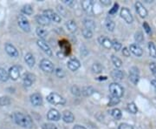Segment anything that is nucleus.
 <instances>
[{"label": "nucleus", "mask_w": 156, "mask_h": 129, "mask_svg": "<svg viewBox=\"0 0 156 129\" xmlns=\"http://www.w3.org/2000/svg\"><path fill=\"white\" fill-rule=\"evenodd\" d=\"M13 120L20 127L22 128H30L32 126V120H31V117L28 115H25L22 113H14L13 115Z\"/></svg>", "instance_id": "nucleus-1"}, {"label": "nucleus", "mask_w": 156, "mask_h": 129, "mask_svg": "<svg viewBox=\"0 0 156 129\" xmlns=\"http://www.w3.org/2000/svg\"><path fill=\"white\" fill-rule=\"evenodd\" d=\"M47 100L52 105H61V106H62L66 103V99L57 93L50 94L47 96Z\"/></svg>", "instance_id": "nucleus-2"}, {"label": "nucleus", "mask_w": 156, "mask_h": 129, "mask_svg": "<svg viewBox=\"0 0 156 129\" xmlns=\"http://www.w3.org/2000/svg\"><path fill=\"white\" fill-rule=\"evenodd\" d=\"M109 91L110 94H112V96L116 97V98H122L124 94V90L122 88V86L121 85H119L118 83H112L109 85Z\"/></svg>", "instance_id": "nucleus-3"}, {"label": "nucleus", "mask_w": 156, "mask_h": 129, "mask_svg": "<svg viewBox=\"0 0 156 129\" xmlns=\"http://www.w3.org/2000/svg\"><path fill=\"white\" fill-rule=\"evenodd\" d=\"M17 24L19 27L25 32H29L31 31V25L29 20L26 18V17L23 14L18 15L17 17Z\"/></svg>", "instance_id": "nucleus-4"}, {"label": "nucleus", "mask_w": 156, "mask_h": 129, "mask_svg": "<svg viewBox=\"0 0 156 129\" xmlns=\"http://www.w3.org/2000/svg\"><path fill=\"white\" fill-rule=\"evenodd\" d=\"M40 68L43 72H49V73H51V72H53L55 71L54 64L48 59H43V60H41V62H40Z\"/></svg>", "instance_id": "nucleus-5"}, {"label": "nucleus", "mask_w": 156, "mask_h": 129, "mask_svg": "<svg viewBox=\"0 0 156 129\" xmlns=\"http://www.w3.org/2000/svg\"><path fill=\"white\" fill-rule=\"evenodd\" d=\"M129 80L134 84L137 85L140 80V72L136 66H133L129 70Z\"/></svg>", "instance_id": "nucleus-6"}, {"label": "nucleus", "mask_w": 156, "mask_h": 129, "mask_svg": "<svg viewBox=\"0 0 156 129\" xmlns=\"http://www.w3.org/2000/svg\"><path fill=\"white\" fill-rule=\"evenodd\" d=\"M4 50L7 52V54L12 58H17L19 56V52L17 49L10 43H6L4 45Z\"/></svg>", "instance_id": "nucleus-7"}, {"label": "nucleus", "mask_w": 156, "mask_h": 129, "mask_svg": "<svg viewBox=\"0 0 156 129\" xmlns=\"http://www.w3.org/2000/svg\"><path fill=\"white\" fill-rule=\"evenodd\" d=\"M8 74H9V79H10L12 80H17L20 77V68H19V66L12 65L9 69Z\"/></svg>", "instance_id": "nucleus-8"}, {"label": "nucleus", "mask_w": 156, "mask_h": 129, "mask_svg": "<svg viewBox=\"0 0 156 129\" xmlns=\"http://www.w3.org/2000/svg\"><path fill=\"white\" fill-rule=\"evenodd\" d=\"M43 15H45L50 21H54L56 23H60L61 20H62L61 17L57 13L54 12V11L50 10V9L49 10H45L43 11Z\"/></svg>", "instance_id": "nucleus-9"}, {"label": "nucleus", "mask_w": 156, "mask_h": 129, "mask_svg": "<svg viewBox=\"0 0 156 129\" xmlns=\"http://www.w3.org/2000/svg\"><path fill=\"white\" fill-rule=\"evenodd\" d=\"M36 44H37V45L48 55V56H52V50H51V48L50 47V45L44 41V40H43V39H38L37 41H36Z\"/></svg>", "instance_id": "nucleus-10"}, {"label": "nucleus", "mask_w": 156, "mask_h": 129, "mask_svg": "<svg viewBox=\"0 0 156 129\" xmlns=\"http://www.w3.org/2000/svg\"><path fill=\"white\" fill-rule=\"evenodd\" d=\"M121 17L124 19L127 24H131L134 21L133 15L131 14L130 11L127 8H126V7H123L122 9V11H121Z\"/></svg>", "instance_id": "nucleus-11"}, {"label": "nucleus", "mask_w": 156, "mask_h": 129, "mask_svg": "<svg viewBox=\"0 0 156 129\" xmlns=\"http://www.w3.org/2000/svg\"><path fill=\"white\" fill-rule=\"evenodd\" d=\"M47 118L49 120H51V121H58L61 118V114L57 109L52 108L48 112Z\"/></svg>", "instance_id": "nucleus-12"}, {"label": "nucleus", "mask_w": 156, "mask_h": 129, "mask_svg": "<svg viewBox=\"0 0 156 129\" xmlns=\"http://www.w3.org/2000/svg\"><path fill=\"white\" fill-rule=\"evenodd\" d=\"M68 68L72 71V72H75L76 70H78L81 66V63L80 61L76 59V58H70L69 60L68 61Z\"/></svg>", "instance_id": "nucleus-13"}, {"label": "nucleus", "mask_w": 156, "mask_h": 129, "mask_svg": "<svg viewBox=\"0 0 156 129\" xmlns=\"http://www.w3.org/2000/svg\"><path fill=\"white\" fill-rule=\"evenodd\" d=\"M31 102L34 106H40L43 104L42 95L38 93L33 94L31 95Z\"/></svg>", "instance_id": "nucleus-14"}, {"label": "nucleus", "mask_w": 156, "mask_h": 129, "mask_svg": "<svg viewBox=\"0 0 156 129\" xmlns=\"http://www.w3.org/2000/svg\"><path fill=\"white\" fill-rule=\"evenodd\" d=\"M135 10H136L137 13L140 15L141 18H146L148 16V11L141 2H136L135 3Z\"/></svg>", "instance_id": "nucleus-15"}, {"label": "nucleus", "mask_w": 156, "mask_h": 129, "mask_svg": "<svg viewBox=\"0 0 156 129\" xmlns=\"http://www.w3.org/2000/svg\"><path fill=\"white\" fill-rule=\"evenodd\" d=\"M129 51L133 54H134L135 56H137V57H141L143 54V50H142V48L138 44H132V45H130Z\"/></svg>", "instance_id": "nucleus-16"}, {"label": "nucleus", "mask_w": 156, "mask_h": 129, "mask_svg": "<svg viewBox=\"0 0 156 129\" xmlns=\"http://www.w3.org/2000/svg\"><path fill=\"white\" fill-rule=\"evenodd\" d=\"M35 80H36V76L30 72L24 74V79H23V82L25 86H31V85L35 82Z\"/></svg>", "instance_id": "nucleus-17"}, {"label": "nucleus", "mask_w": 156, "mask_h": 129, "mask_svg": "<svg viewBox=\"0 0 156 129\" xmlns=\"http://www.w3.org/2000/svg\"><path fill=\"white\" fill-rule=\"evenodd\" d=\"M82 7L88 14L93 13V3H92V1H90V0L83 1L82 2Z\"/></svg>", "instance_id": "nucleus-18"}, {"label": "nucleus", "mask_w": 156, "mask_h": 129, "mask_svg": "<svg viewBox=\"0 0 156 129\" xmlns=\"http://www.w3.org/2000/svg\"><path fill=\"white\" fill-rule=\"evenodd\" d=\"M36 22L39 25L43 26H48V25L50 24V20L45 15H43V14H38V15H36Z\"/></svg>", "instance_id": "nucleus-19"}, {"label": "nucleus", "mask_w": 156, "mask_h": 129, "mask_svg": "<svg viewBox=\"0 0 156 129\" xmlns=\"http://www.w3.org/2000/svg\"><path fill=\"white\" fill-rule=\"evenodd\" d=\"M111 77L116 81H121L124 79V72L119 69H115L111 72Z\"/></svg>", "instance_id": "nucleus-20"}, {"label": "nucleus", "mask_w": 156, "mask_h": 129, "mask_svg": "<svg viewBox=\"0 0 156 129\" xmlns=\"http://www.w3.org/2000/svg\"><path fill=\"white\" fill-rule=\"evenodd\" d=\"M98 42L107 49H110L112 47V41L104 36H100L98 38Z\"/></svg>", "instance_id": "nucleus-21"}, {"label": "nucleus", "mask_w": 156, "mask_h": 129, "mask_svg": "<svg viewBox=\"0 0 156 129\" xmlns=\"http://www.w3.org/2000/svg\"><path fill=\"white\" fill-rule=\"evenodd\" d=\"M62 120L66 123H72L75 120V116L70 111H64L62 113Z\"/></svg>", "instance_id": "nucleus-22"}, {"label": "nucleus", "mask_w": 156, "mask_h": 129, "mask_svg": "<svg viewBox=\"0 0 156 129\" xmlns=\"http://www.w3.org/2000/svg\"><path fill=\"white\" fill-rule=\"evenodd\" d=\"M24 61L26 62V64H28L30 67H33L35 65V63H36V60L33 56V54L31 53V52H28L25 54L24 56Z\"/></svg>", "instance_id": "nucleus-23"}, {"label": "nucleus", "mask_w": 156, "mask_h": 129, "mask_svg": "<svg viewBox=\"0 0 156 129\" xmlns=\"http://www.w3.org/2000/svg\"><path fill=\"white\" fill-rule=\"evenodd\" d=\"M94 93V89L92 86H83L81 89V94L85 97L91 96Z\"/></svg>", "instance_id": "nucleus-24"}, {"label": "nucleus", "mask_w": 156, "mask_h": 129, "mask_svg": "<svg viewBox=\"0 0 156 129\" xmlns=\"http://www.w3.org/2000/svg\"><path fill=\"white\" fill-rule=\"evenodd\" d=\"M83 26H84V28H86V29H88L90 31H93L94 29L95 28V23H94V21L92 20V19H90V18L84 19Z\"/></svg>", "instance_id": "nucleus-25"}, {"label": "nucleus", "mask_w": 156, "mask_h": 129, "mask_svg": "<svg viewBox=\"0 0 156 129\" xmlns=\"http://www.w3.org/2000/svg\"><path fill=\"white\" fill-rule=\"evenodd\" d=\"M66 27L70 32H75L77 30V25L74 20H69L66 22Z\"/></svg>", "instance_id": "nucleus-26"}, {"label": "nucleus", "mask_w": 156, "mask_h": 129, "mask_svg": "<svg viewBox=\"0 0 156 129\" xmlns=\"http://www.w3.org/2000/svg\"><path fill=\"white\" fill-rule=\"evenodd\" d=\"M105 26H106V29L108 32H113L115 30V22L112 19L107 18L106 22H105Z\"/></svg>", "instance_id": "nucleus-27"}, {"label": "nucleus", "mask_w": 156, "mask_h": 129, "mask_svg": "<svg viewBox=\"0 0 156 129\" xmlns=\"http://www.w3.org/2000/svg\"><path fill=\"white\" fill-rule=\"evenodd\" d=\"M60 46H61V49H62V52L65 54V55H68L69 52H70V47H69V45L65 41H61L60 42Z\"/></svg>", "instance_id": "nucleus-28"}, {"label": "nucleus", "mask_w": 156, "mask_h": 129, "mask_svg": "<svg viewBox=\"0 0 156 129\" xmlns=\"http://www.w3.org/2000/svg\"><path fill=\"white\" fill-rule=\"evenodd\" d=\"M9 79V74L8 71H6L4 68L0 67V81L6 82Z\"/></svg>", "instance_id": "nucleus-29"}, {"label": "nucleus", "mask_w": 156, "mask_h": 129, "mask_svg": "<svg viewBox=\"0 0 156 129\" xmlns=\"http://www.w3.org/2000/svg\"><path fill=\"white\" fill-rule=\"evenodd\" d=\"M111 115L113 116V118L116 120H119L122 119V111L119 109V108H115L112 110L111 112Z\"/></svg>", "instance_id": "nucleus-30"}, {"label": "nucleus", "mask_w": 156, "mask_h": 129, "mask_svg": "<svg viewBox=\"0 0 156 129\" xmlns=\"http://www.w3.org/2000/svg\"><path fill=\"white\" fill-rule=\"evenodd\" d=\"M36 32L37 36L40 37V39H43V40L46 38V36L48 34L47 31L44 28H43V27H37L36 30Z\"/></svg>", "instance_id": "nucleus-31"}, {"label": "nucleus", "mask_w": 156, "mask_h": 129, "mask_svg": "<svg viewBox=\"0 0 156 129\" xmlns=\"http://www.w3.org/2000/svg\"><path fill=\"white\" fill-rule=\"evenodd\" d=\"M148 50H149V55L152 58L156 59V46L153 42L148 43Z\"/></svg>", "instance_id": "nucleus-32"}, {"label": "nucleus", "mask_w": 156, "mask_h": 129, "mask_svg": "<svg viewBox=\"0 0 156 129\" xmlns=\"http://www.w3.org/2000/svg\"><path fill=\"white\" fill-rule=\"evenodd\" d=\"M11 103V100L9 97L2 96L0 97V106H7Z\"/></svg>", "instance_id": "nucleus-33"}, {"label": "nucleus", "mask_w": 156, "mask_h": 129, "mask_svg": "<svg viewBox=\"0 0 156 129\" xmlns=\"http://www.w3.org/2000/svg\"><path fill=\"white\" fill-rule=\"evenodd\" d=\"M22 12L25 15H31L33 13V8L31 4H25L22 8Z\"/></svg>", "instance_id": "nucleus-34"}, {"label": "nucleus", "mask_w": 156, "mask_h": 129, "mask_svg": "<svg viewBox=\"0 0 156 129\" xmlns=\"http://www.w3.org/2000/svg\"><path fill=\"white\" fill-rule=\"evenodd\" d=\"M111 60H112L113 64H114V65H115L116 68L121 67L122 64V60H121L118 57H116V56H115V55H112V56H111Z\"/></svg>", "instance_id": "nucleus-35"}, {"label": "nucleus", "mask_w": 156, "mask_h": 129, "mask_svg": "<svg viewBox=\"0 0 156 129\" xmlns=\"http://www.w3.org/2000/svg\"><path fill=\"white\" fill-rule=\"evenodd\" d=\"M127 109H128V111H129L131 113H133V114H135V113H137V112H138V108H137L136 105H135L134 102H131V103L127 104Z\"/></svg>", "instance_id": "nucleus-36"}, {"label": "nucleus", "mask_w": 156, "mask_h": 129, "mask_svg": "<svg viewBox=\"0 0 156 129\" xmlns=\"http://www.w3.org/2000/svg\"><path fill=\"white\" fill-rule=\"evenodd\" d=\"M102 69H103L102 65L101 64H99V63H94L92 65V71H93V72L96 73V74L101 73L102 72Z\"/></svg>", "instance_id": "nucleus-37"}, {"label": "nucleus", "mask_w": 156, "mask_h": 129, "mask_svg": "<svg viewBox=\"0 0 156 129\" xmlns=\"http://www.w3.org/2000/svg\"><path fill=\"white\" fill-rule=\"evenodd\" d=\"M134 39L137 43L141 44L143 42V39H144V37H143V34L141 32H137L134 35Z\"/></svg>", "instance_id": "nucleus-38"}, {"label": "nucleus", "mask_w": 156, "mask_h": 129, "mask_svg": "<svg viewBox=\"0 0 156 129\" xmlns=\"http://www.w3.org/2000/svg\"><path fill=\"white\" fill-rule=\"evenodd\" d=\"M82 33H83V36L85 38H91L92 36H93V32L92 31H90L86 28H83L82 30Z\"/></svg>", "instance_id": "nucleus-39"}, {"label": "nucleus", "mask_w": 156, "mask_h": 129, "mask_svg": "<svg viewBox=\"0 0 156 129\" xmlns=\"http://www.w3.org/2000/svg\"><path fill=\"white\" fill-rule=\"evenodd\" d=\"M120 102V99L119 98H116V97L112 96L109 99V102H108V106H114L115 105H117L118 103Z\"/></svg>", "instance_id": "nucleus-40"}, {"label": "nucleus", "mask_w": 156, "mask_h": 129, "mask_svg": "<svg viewBox=\"0 0 156 129\" xmlns=\"http://www.w3.org/2000/svg\"><path fill=\"white\" fill-rule=\"evenodd\" d=\"M71 93L75 96H81V94H81V89L77 86H73L71 87Z\"/></svg>", "instance_id": "nucleus-41"}, {"label": "nucleus", "mask_w": 156, "mask_h": 129, "mask_svg": "<svg viewBox=\"0 0 156 129\" xmlns=\"http://www.w3.org/2000/svg\"><path fill=\"white\" fill-rule=\"evenodd\" d=\"M112 47L115 49V51L118 52L122 49V44L117 40H113L112 41Z\"/></svg>", "instance_id": "nucleus-42"}, {"label": "nucleus", "mask_w": 156, "mask_h": 129, "mask_svg": "<svg viewBox=\"0 0 156 129\" xmlns=\"http://www.w3.org/2000/svg\"><path fill=\"white\" fill-rule=\"evenodd\" d=\"M55 72H56V75L60 79H62V78L65 77V72L62 70V68H57L55 70Z\"/></svg>", "instance_id": "nucleus-43"}, {"label": "nucleus", "mask_w": 156, "mask_h": 129, "mask_svg": "<svg viewBox=\"0 0 156 129\" xmlns=\"http://www.w3.org/2000/svg\"><path fill=\"white\" fill-rule=\"evenodd\" d=\"M118 8H119V4H117V3H115V4H114V6L110 9V11H108V14H110V15H114V14H115L116 12H117V11H118Z\"/></svg>", "instance_id": "nucleus-44"}, {"label": "nucleus", "mask_w": 156, "mask_h": 129, "mask_svg": "<svg viewBox=\"0 0 156 129\" xmlns=\"http://www.w3.org/2000/svg\"><path fill=\"white\" fill-rule=\"evenodd\" d=\"M42 129H57V128L52 123H45L42 126Z\"/></svg>", "instance_id": "nucleus-45"}, {"label": "nucleus", "mask_w": 156, "mask_h": 129, "mask_svg": "<svg viewBox=\"0 0 156 129\" xmlns=\"http://www.w3.org/2000/svg\"><path fill=\"white\" fill-rule=\"evenodd\" d=\"M143 28H144L145 32H147L148 34H151V27L149 26V25L147 22L143 23Z\"/></svg>", "instance_id": "nucleus-46"}, {"label": "nucleus", "mask_w": 156, "mask_h": 129, "mask_svg": "<svg viewBox=\"0 0 156 129\" xmlns=\"http://www.w3.org/2000/svg\"><path fill=\"white\" fill-rule=\"evenodd\" d=\"M118 129H134V128L129 125V124H127V123H122L120 126H119V128Z\"/></svg>", "instance_id": "nucleus-47"}, {"label": "nucleus", "mask_w": 156, "mask_h": 129, "mask_svg": "<svg viewBox=\"0 0 156 129\" xmlns=\"http://www.w3.org/2000/svg\"><path fill=\"white\" fill-rule=\"evenodd\" d=\"M63 3L69 7H73L76 4V2L74 0H63Z\"/></svg>", "instance_id": "nucleus-48"}, {"label": "nucleus", "mask_w": 156, "mask_h": 129, "mask_svg": "<svg viewBox=\"0 0 156 129\" xmlns=\"http://www.w3.org/2000/svg\"><path fill=\"white\" fill-rule=\"evenodd\" d=\"M149 67H150V70H151V72H153V74L155 76V78H156V64H155V63H154V62L150 63V64H149Z\"/></svg>", "instance_id": "nucleus-49"}, {"label": "nucleus", "mask_w": 156, "mask_h": 129, "mask_svg": "<svg viewBox=\"0 0 156 129\" xmlns=\"http://www.w3.org/2000/svg\"><path fill=\"white\" fill-rule=\"evenodd\" d=\"M122 54L124 55L125 57H129L130 56V51H129V49L127 48V47H124L123 50H122Z\"/></svg>", "instance_id": "nucleus-50"}, {"label": "nucleus", "mask_w": 156, "mask_h": 129, "mask_svg": "<svg viewBox=\"0 0 156 129\" xmlns=\"http://www.w3.org/2000/svg\"><path fill=\"white\" fill-rule=\"evenodd\" d=\"M57 56H58V58H59V59H63L66 55H65V54L62 52V51H61V52H57Z\"/></svg>", "instance_id": "nucleus-51"}, {"label": "nucleus", "mask_w": 156, "mask_h": 129, "mask_svg": "<svg viewBox=\"0 0 156 129\" xmlns=\"http://www.w3.org/2000/svg\"><path fill=\"white\" fill-rule=\"evenodd\" d=\"M101 3L104 5H108V4H110L111 2L109 0H101Z\"/></svg>", "instance_id": "nucleus-52"}, {"label": "nucleus", "mask_w": 156, "mask_h": 129, "mask_svg": "<svg viewBox=\"0 0 156 129\" xmlns=\"http://www.w3.org/2000/svg\"><path fill=\"white\" fill-rule=\"evenodd\" d=\"M73 129H86L85 127H83V126H81V125H76Z\"/></svg>", "instance_id": "nucleus-53"}, {"label": "nucleus", "mask_w": 156, "mask_h": 129, "mask_svg": "<svg viewBox=\"0 0 156 129\" xmlns=\"http://www.w3.org/2000/svg\"><path fill=\"white\" fill-rule=\"evenodd\" d=\"M151 84L156 88V79H153V80L151 81Z\"/></svg>", "instance_id": "nucleus-54"}, {"label": "nucleus", "mask_w": 156, "mask_h": 129, "mask_svg": "<svg viewBox=\"0 0 156 129\" xmlns=\"http://www.w3.org/2000/svg\"><path fill=\"white\" fill-rule=\"evenodd\" d=\"M100 79V80H101V79H107V78L106 77H100V79Z\"/></svg>", "instance_id": "nucleus-55"}, {"label": "nucleus", "mask_w": 156, "mask_h": 129, "mask_svg": "<svg viewBox=\"0 0 156 129\" xmlns=\"http://www.w3.org/2000/svg\"><path fill=\"white\" fill-rule=\"evenodd\" d=\"M155 90H156V88H155Z\"/></svg>", "instance_id": "nucleus-56"}]
</instances>
